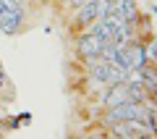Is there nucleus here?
I'll return each mask as SVG.
<instances>
[{
  "mask_svg": "<svg viewBox=\"0 0 157 139\" xmlns=\"http://www.w3.org/2000/svg\"><path fill=\"white\" fill-rule=\"evenodd\" d=\"M29 6H13L6 13H0V32L8 34V37H16V34L26 32L29 29Z\"/></svg>",
  "mask_w": 157,
  "mask_h": 139,
  "instance_id": "1",
  "label": "nucleus"
},
{
  "mask_svg": "<svg viewBox=\"0 0 157 139\" xmlns=\"http://www.w3.org/2000/svg\"><path fill=\"white\" fill-rule=\"evenodd\" d=\"M102 47H105V42L97 39L92 32H81V34L73 37V55L81 63H89V61H94V58H100Z\"/></svg>",
  "mask_w": 157,
  "mask_h": 139,
  "instance_id": "2",
  "label": "nucleus"
},
{
  "mask_svg": "<svg viewBox=\"0 0 157 139\" xmlns=\"http://www.w3.org/2000/svg\"><path fill=\"white\" fill-rule=\"evenodd\" d=\"M139 84L144 87L149 102H157V61L155 63H144L139 68Z\"/></svg>",
  "mask_w": 157,
  "mask_h": 139,
  "instance_id": "3",
  "label": "nucleus"
},
{
  "mask_svg": "<svg viewBox=\"0 0 157 139\" xmlns=\"http://www.w3.org/2000/svg\"><path fill=\"white\" fill-rule=\"evenodd\" d=\"M113 8H115L121 16H123L126 24H131V26H139L141 24V13H139V6H136V0H115L113 3Z\"/></svg>",
  "mask_w": 157,
  "mask_h": 139,
  "instance_id": "4",
  "label": "nucleus"
}]
</instances>
